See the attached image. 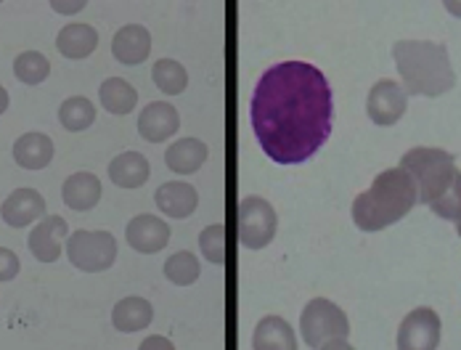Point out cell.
Returning <instances> with one entry per match:
<instances>
[{"label":"cell","mask_w":461,"mask_h":350,"mask_svg":"<svg viewBox=\"0 0 461 350\" xmlns=\"http://www.w3.org/2000/svg\"><path fill=\"white\" fill-rule=\"evenodd\" d=\"M443 321L432 308H414L398 327V350H438Z\"/></svg>","instance_id":"cell-8"},{"label":"cell","mask_w":461,"mask_h":350,"mask_svg":"<svg viewBox=\"0 0 461 350\" xmlns=\"http://www.w3.org/2000/svg\"><path fill=\"white\" fill-rule=\"evenodd\" d=\"M401 168L411 175L416 186V202L421 205H432L454 183V175L459 173L454 154L432 146H416L406 152Z\"/></svg>","instance_id":"cell-4"},{"label":"cell","mask_w":461,"mask_h":350,"mask_svg":"<svg viewBox=\"0 0 461 350\" xmlns=\"http://www.w3.org/2000/svg\"><path fill=\"white\" fill-rule=\"evenodd\" d=\"M0 216L11 228L32 226L35 220L46 218V199L35 189H16V191H11L5 197V202L0 207Z\"/></svg>","instance_id":"cell-10"},{"label":"cell","mask_w":461,"mask_h":350,"mask_svg":"<svg viewBox=\"0 0 461 350\" xmlns=\"http://www.w3.org/2000/svg\"><path fill=\"white\" fill-rule=\"evenodd\" d=\"M199 250L202 255L210 262L226 261V226L223 223H215V226H207L202 234H199Z\"/></svg>","instance_id":"cell-28"},{"label":"cell","mask_w":461,"mask_h":350,"mask_svg":"<svg viewBox=\"0 0 461 350\" xmlns=\"http://www.w3.org/2000/svg\"><path fill=\"white\" fill-rule=\"evenodd\" d=\"M409 109V93L398 80H379L374 83L366 98V115L374 125L390 128L401 123V117Z\"/></svg>","instance_id":"cell-9"},{"label":"cell","mask_w":461,"mask_h":350,"mask_svg":"<svg viewBox=\"0 0 461 350\" xmlns=\"http://www.w3.org/2000/svg\"><path fill=\"white\" fill-rule=\"evenodd\" d=\"M98 45V32L93 30L91 24H80V22H72L67 24L59 38H56V48L64 59H88Z\"/></svg>","instance_id":"cell-21"},{"label":"cell","mask_w":461,"mask_h":350,"mask_svg":"<svg viewBox=\"0 0 461 350\" xmlns=\"http://www.w3.org/2000/svg\"><path fill=\"white\" fill-rule=\"evenodd\" d=\"M14 160L24 170H43L53 160V141L46 133H24L14 143Z\"/></svg>","instance_id":"cell-17"},{"label":"cell","mask_w":461,"mask_h":350,"mask_svg":"<svg viewBox=\"0 0 461 350\" xmlns=\"http://www.w3.org/2000/svg\"><path fill=\"white\" fill-rule=\"evenodd\" d=\"M151 80H154V86L159 88L162 93L178 96L188 86V72H185L184 64L176 61V59H159L154 64V69H151Z\"/></svg>","instance_id":"cell-25"},{"label":"cell","mask_w":461,"mask_h":350,"mask_svg":"<svg viewBox=\"0 0 461 350\" xmlns=\"http://www.w3.org/2000/svg\"><path fill=\"white\" fill-rule=\"evenodd\" d=\"M67 258L86 273H98L112 268L117 261V239L109 231L80 228L67 239Z\"/></svg>","instance_id":"cell-6"},{"label":"cell","mask_w":461,"mask_h":350,"mask_svg":"<svg viewBox=\"0 0 461 350\" xmlns=\"http://www.w3.org/2000/svg\"><path fill=\"white\" fill-rule=\"evenodd\" d=\"M278 218L274 205L263 197H244L239 202V242L247 250H263L274 242Z\"/></svg>","instance_id":"cell-7"},{"label":"cell","mask_w":461,"mask_h":350,"mask_svg":"<svg viewBox=\"0 0 461 350\" xmlns=\"http://www.w3.org/2000/svg\"><path fill=\"white\" fill-rule=\"evenodd\" d=\"M22 271L19 255L8 247H0V281H11Z\"/></svg>","instance_id":"cell-30"},{"label":"cell","mask_w":461,"mask_h":350,"mask_svg":"<svg viewBox=\"0 0 461 350\" xmlns=\"http://www.w3.org/2000/svg\"><path fill=\"white\" fill-rule=\"evenodd\" d=\"M300 335L308 348L321 350L331 340H348L350 321L337 303L326 298H316L305 306L300 316Z\"/></svg>","instance_id":"cell-5"},{"label":"cell","mask_w":461,"mask_h":350,"mask_svg":"<svg viewBox=\"0 0 461 350\" xmlns=\"http://www.w3.org/2000/svg\"><path fill=\"white\" fill-rule=\"evenodd\" d=\"M432 207V213L438 216V218L443 220H454V223H459L461 220V173L454 175V183L429 205Z\"/></svg>","instance_id":"cell-29"},{"label":"cell","mask_w":461,"mask_h":350,"mask_svg":"<svg viewBox=\"0 0 461 350\" xmlns=\"http://www.w3.org/2000/svg\"><path fill=\"white\" fill-rule=\"evenodd\" d=\"M59 123L61 128L72 133L88 131L95 123V106L93 101H88L86 96H72L59 106Z\"/></svg>","instance_id":"cell-24"},{"label":"cell","mask_w":461,"mask_h":350,"mask_svg":"<svg viewBox=\"0 0 461 350\" xmlns=\"http://www.w3.org/2000/svg\"><path fill=\"white\" fill-rule=\"evenodd\" d=\"M207 157H210L207 143L199 141V138H181V141L170 143L167 152H165L167 168L178 175L196 173V170L207 162Z\"/></svg>","instance_id":"cell-18"},{"label":"cell","mask_w":461,"mask_h":350,"mask_svg":"<svg viewBox=\"0 0 461 350\" xmlns=\"http://www.w3.org/2000/svg\"><path fill=\"white\" fill-rule=\"evenodd\" d=\"M331 86L308 61H281L258 80L249 120L258 143L276 165L308 162L331 133Z\"/></svg>","instance_id":"cell-1"},{"label":"cell","mask_w":461,"mask_h":350,"mask_svg":"<svg viewBox=\"0 0 461 350\" xmlns=\"http://www.w3.org/2000/svg\"><path fill=\"white\" fill-rule=\"evenodd\" d=\"M456 226H459V228H456V231H459V236H461V220H459V223H456Z\"/></svg>","instance_id":"cell-35"},{"label":"cell","mask_w":461,"mask_h":350,"mask_svg":"<svg viewBox=\"0 0 461 350\" xmlns=\"http://www.w3.org/2000/svg\"><path fill=\"white\" fill-rule=\"evenodd\" d=\"M98 98H101V106L112 115H131L139 104V93L136 88L131 86L128 80L122 78H109L104 80L98 88Z\"/></svg>","instance_id":"cell-23"},{"label":"cell","mask_w":461,"mask_h":350,"mask_svg":"<svg viewBox=\"0 0 461 350\" xmlns=\"http://www.w3.org/2000/svg\"><path fill=\"white\" fill-rule=\"evenodd\" d=\"M8 101H11V98H8V90L0 86V115H3L5 109H8Z\"/></svg>","instance_id":"cell-34"},{"label":"cell","mask_w":461,"mask_h":350,"mask_svg":"<svg viewBox=\"0 0 461 350\" xmlns=\"http://www.w3.org/2000/svg\"><path fill=\"white\" fill-rule=\"evenodd\" d=\"M53 11H61V14H77L86 8V3H50Z\"/></svg>","instance_id":"cell-32"},{"label":"cell","mask_w":461,"mask_h":350,"mask_svg":"<svg viewBox=\"0 0 461 350\" xmlns=\"http://www.w3.org/2000/svg\"><path fill=\"white\" fill-rule=\"evenodd\" d=\"M403 90L414 96H443L456 86L448 48L432 41H398L393 45Z\"/></svg>","instance_id":"cell-3"},{"label":"cell","mask_w":461,"mask_h":350,"mask_svg":"<svg viewBox=\"0 0 461 350\" xmlns=\"http://www.w3.org/2000/svg\"><path fill=\"white\" fill-rule=\"evenodd\" d=\"M199 261H196V255H191V253H176V255H170L167 262H165V276L173 281V284H178V287H188V284H194L196 279H199Z\"/></svg>","instance_id":"cell-27"},{"label":"cell","mask_w":461,"mask_h":350,"mask_svg":"<svg viewBox=\"0 0 461 350\" xmlns=\"http://www.w3.org/2000/svg\"><path fill=\"white\" fill-rule=\"evenodd\" d=\"M157 207L167 216V218L184 220L188 218L196 207H199V194L191 183L185 180H167L157 189L154 194Z\"/></svg>","instance_id":"cell-14"},{"label":"cell","mask_w":461,"mask_h":350,"mask_svg":"<svg viewBox=\"0 0 461 350\" xmlns=\"http://www.w3.org/2000/svg\"><path fill=\"white\" fill-rule=\"evenodd\" d=\"M69 234V226L61 216H46L30 234V253L41 262H56L61 255V239Z\"/></svg>","instance_id":"cell-13"},{"label":"cell","mask_w":461,"mask_h":350,"mask_svg":"<svg viewBox=\"0 0 461 350\" xmlns=\"http://www.w3.org/2000/svg\"><path fill=\"white\" fill-rule=\"evenodd\" d=\"M154 321V308L143 298H125L112 310V324L114 329L131 335V332H143Z\"/></svg>","instance_id":"cell-22"},{"label":"cell","mask_w":461,"mask_h":350,"mask_svg":"<svg viewBox=\"0 0 461 350\" xmlns=\"http://www.w3.org/2000/svg\"><path fill=\"white\" fill-rule=\"evenodd\" d=\"M14 75L24 86H41L50 75V61L41 51H24L14 59Z\"/></svg>","instance_id":"cell-26"},{"label":"cell","mask_w":461,"mask_h":350,"mask_svg":"<svg viewBox=\"0 0 461 350\" xmlns=\"http://www.w3.org/2000/svg\"><path fill=\"white\" fill-rule=\"evenodd\" d=\"M416 205V186L403 168H390L374 178L369 189L353 199V223L361 231H382L406 218Z\"/></svg>","instance_id":"cell-2"},{"label":"cell","mask_w":461,"mask_h":350,"mask_svg":"<svg viewBox=\"0 0 461 350\" xmlns=\"http://www.w3.org/2000/svg\"><path fill=\"white\" fill-rule=\"evenodd\" d=\"M252 350H297L292 324L281 316L260 318L252 335Z\"/></svg>","instance_id":"cell-16"},{"label":"cell","mask_w":461,"mask_h":350,"mask_svg":"<svg viewBox=\"0 0 461 350\" xmlns=\"http://www.w3.org/2000/svg\"><path fill=\"white\" fill-rule=\"evenodd\" d=\"M321 350H356L348 340H331V343H326Z\"/></svg>","instance_id":"cell-33"},{"label":"cell","mask_w":461,"mask_h":350,"mask_svg":"<svg viewBox=\"0 0 461 350\" xmlns=\"http://www.w3.org/2000/svg\"><path fill=\"white\" fill-rule=\"evenodd\" d=\"M151 168H149V160L140 154V152H125V154H117L112 162H109V178L114 186L120 189H139L149 180Z\"/></svg>","instance_id":"cell-20"},{"label":"cell","mask_w":461,"mask_h":350,"mask_svg":"<svg viewBox=\"0 0 461 350\" xmlns=\"http://www.w3.org/2000/svg\"><path fill=\"white\" fill-rule=\"evenodd\" d=\"M181 128V117L173 104L167 101H151L139 115V133L149 143H162Z\"/></svg>","instance_id":"cell-11"},{"label":"cell","mask_w":461,"mask_h":350,"mask_svg":"<svg viewBox=\"0 0 461 350\" xmlns=\"http://www.w3.org/2000/svg\"><path fill=\"white\" fill-rule=\"evenodd\" d=\"M61 197L67 207L77 213H88L101 199V180L93 173H72L64 180Z\"/></svg>","instance_id":"cell-19"},{"label":"cell","mask_w":461,"mask_h":350,"mask_svg":"<svg viewBox=\"0 0 461 350\" xmlns=\"http://www.w3.org/2000/svg\"><path fill=\"white\" fill-rule=\"evenodd\" d=\"M128 244L136 250V253H143V255H154L159 250L167 247L170 242V226L157 216H136V218L128 223Z\"/></svg>","instance_id":"cell-12"},{"label":"cell","mask_w":461,"mask_h":350,"mask_svg":"<svg viewBox=\"0 0 461 350\" xmlns=\"http://www.w3.org/2000/svg\"><path fill=\"white\" fill-rule=\"evenodd\" d=\"M112 53L120 64L136 67L151 53V35L143 24H125L112 41Z\"/></svg>","instance_id":"cell-15"},{"label":"cell","mask_w":461,"mask_h":350,"mask_svg":"<svg viewBox=\"0 0 461 350\" xmlns=\"http://www.w3.org/2000/svg\"><path fill=\"white\" fill-rule=\"evenodd\" d=\"M139 350H176V345L162 335H149L139 345Z\"/></svg>","instance_id":"cell-31"}]
</instances>
